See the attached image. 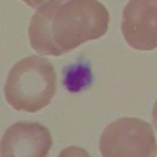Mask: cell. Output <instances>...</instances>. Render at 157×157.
I'll return each instance as SVG.
<instances>
[{"instance_id":"277c9868","label":"cell","mask_w":157,"mask_h":157,"mask_svg":"<svg viewBox=\"0 0 157 157\" xmlns=\"http://www.w3.org/2000/svg\"><path fill=\"white\" fill-rule=\"evenodd\" d=\"M156 0H131L123 11L121 29L127 44L148 51L157 46Z\"/></svg>"},{"instance_id":"7a4b0ae2","label":"cell","mask_w":157,"mask_h":157,"mask_svg":"<svg viewBox=\"0 0 157 157\" xmlns=\"http://www.w3.org/2000/svg\"><path fill=\"white\" fill-rule=\"evenodd\" d=\"M57 72L48 59L31 55L14 64L4 86L7 103L18 112L36 113L51 102L57 89Z\"/></svg>"},{"instance_id":"5b68a950","label":"cell","mask_w":157,"mask_h":157,"mask_svg":"<svg viewBox=\"0 0 157 157\" xmlns=\"http://www.w3.org/2000/svg\"><path fill=\"white\" fill-rule=\"evenodd\" d=\"M53 146L50 130L39 123L17 122L6 130L1 141L2 157H45Z\"/></svg>"},{"instance_id":"8992f818","label":"cell","mask_w":157,"mask_h":157,"mask_svg":"<svg viewBox=\"0 0 157 157\" xmlns=\"http://www.w3.org/2000/svg\"><path fill=\"white\" fill-rule=\"evenodd\" d=\"M62 74L63 85L71 93H78L86 89L93 80L91 65L85 59L65 66Z\"/></svg>"},{"instance_id":"3957f363","label":"cell","mask_w":157,"mask_h":157,"mask_svg":"<svg viewBox=\"0 0 157 157\" xmlns=\"http://www.w3.org/2000/svg\"><path fill=\"white\" fill-rule=\"evenodd\" d=\"M99 148L105 157L156 156L155 134L149 123L137 118L116 120L102 133Z\"/></svg>"},{"instance_id":"6da1fadb","label":"cell","mask_w":157,"mask_h":157,"mask_svg":"<svg viewBox=\"0 0 157 157\" xmlns=\"http://www.w3.org/2000/svg\"><path fill=\"white\" fill-rule=\"evenodd\" d=\"M110 14L96 0H50L32 16L29 28L31 47L42 55H63L107 32Z\"/></svg>"}]
</instances>
